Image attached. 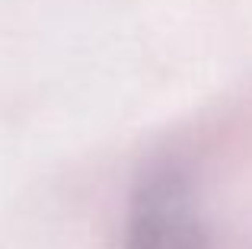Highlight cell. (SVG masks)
Segmentation results:
<instances>
[{"instance_id": "cell-1", "label": "cell", "mask_w": 252, "mask_h": 249, "mask_svg": "<svg viewBox=\"0 0 252 249\" xmlns=\"http://www.w3.org/2000/svg\"><path fill=\"white\" fill-rule=\"evenodd\" d=\"M122 249H217L182 166L157 163L141 176Z\"/></svg>"}]
</instances>
